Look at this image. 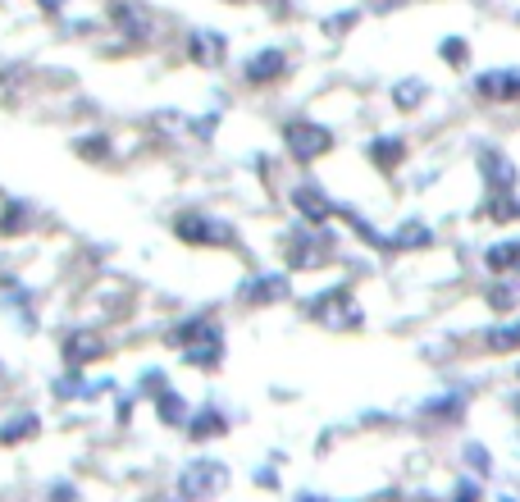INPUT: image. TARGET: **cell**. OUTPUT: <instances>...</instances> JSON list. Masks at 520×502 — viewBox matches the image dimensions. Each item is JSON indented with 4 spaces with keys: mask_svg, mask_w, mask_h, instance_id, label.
Here are the masks:
<instances>
[{
    "mask_svg": "<svg viewBox=\"0 0 520 502\" xmlns=\"http://www.w3.org/2000/svg\"><path fill=\"white\" fill-rule=\"evenodd\" d=\"M228 484V471L219 466V461H192V466L178 475V493L183 498H210V493H219Z\"/></svg>",
    "mask_w": 520,
    "mask_h": 502,
    "instance_id": "1",
    "label": "cell"
},
{
    "mask_svg": "<svg viewBox=\"0 0 520 502\" xmlns=\"http://www.w3.org/2000/svg\"><path fill=\"white\" fill-rule=\"evenodd\" d=\"M284 142L297 160H315L319 151H329V133L319 128V124H288L284 128Z\"/></svg>",
    "mask_w": 520,
    "mask_h": 502,
    "instance_id": "2",
    "label": "cell"
},
{
    "mask_svg": "<svg viewBox=\"0 0 520 502\" xmlns=\"http://www.w3.org/2000/svg\"><path fill=\"white\" fill-rule=\"evenodd\" d=\"M178 238L183 243H219V247H228L233 243V228H224V224H215V219H202V215H187V219H178Z\"/></svg>",
    "mask_w": 520,
    "mask_h": 502,
    "instance_id": "3",
    "label": "cell"
},
{
    "mask_svg": "<svg viewBox=\"0 0 520 502\" xmlns=\"http://www.w3.org/2000/svg\"><path fill=\"white\" fill-rule=\"evenodd\" d=\"M475 92L489 101H520V69H498V73H479Z\"/></svg>",
    "mask_w": 520,
    "mask_h": 502,
    "instance_id": "4",
    "label": "cell"
},
{
    "mask_svg": "<svg viewBox=\"0 0 520 502\" xmlns=\"http://www.w3.org/2000/svg\"><path fill=\"white\" fill-rule=\"evenodd\" d=\"M310 311H315V320H325V325H334V329L361 325V311L343 306V288H334V292H325V297H315V301H310Z\"/></svg>",
    "mask_w": 520,
    "mask_h": 502,
    "instance_id": "5",
    "label": "cell"
},
{
    "mask_svg": "<svg viewBox=\"0 0 520 502\" xmlns=\"http://www.w3.org/2000/svg\"><path fill=\"white\" fill-rule=\"evenodd\" d=\"M284 69H288V55H284V51H260L243 73H247V83H269V78H278Z\"/></svg>",
    "mask_w": 520,
    "mask_h": 502,
    "instance_id": "6",
    "label": "cell"
},
{
    "mask_svg": "<svg viewBox=\"0 0 520 502\" xmlns=\"http://www.w3.org/2000/svg\"><path fill=\"white\" fill-rule=\"evenodd\" d=\"M293 206L306 215V219H329V197H325V192H315V187H297L293 192Z\"/></svg>",
    "mask_w": 520,
    "mask_h": 502,
    "instance_id": "7",
    "label": "cell"
},
{
    "mask_svg": "<svg viewBox=\"0 0 520 502\" xmlns=\"http://www.w3.org/2000/svg\"><path fill=\"white\" fill-rule=\"evenodd\" d=\"M192 60L196 64H219L224 60V37L219 32H196L192 37Z\"/></svg>",
    "mask_w": 520,
    "mask_h": 502,
    "instance_id": "8",
    "label": "cell"
},
{
    "mask_svg": "<svg viewBox=\"0 0 520 502\" xmlns=\"http://www.w3.org/2000/svg\"><path fill=\"white\" fill-rule=\"evenodd\" d=\"M479 165H484V174H489V183H493V187H511V183H516L511 160H507V156H498V151H484V156H479Z\"/></svg>",
    "mask_w": 520,
    "mask_h": 502,
    "instance_id": "9",
    "label": "cell"
},
{
    "mask_svg": "<svg viewBox=\"0 0 520 502\" xmlns=\"http://www.w3.org/2000/svg\"><path fill=\"white\" fill-rule=\"evenodd\" d=\"M64 352H69L73 366H87L92 357H101V342H96L92 333H73V338L64 342Z\"/></svg>",
    "mask_w": 520,
    "mask_h": 502,
    "instance_id": "10",
    "label": "cell"
},
{
    "mask_svg": "<svg viewBox=\"0 0 520 502\" xmlns=\"http://www.w3.org/2000/svg\"><path fill=\"white\" fill-rule=\"evenodd\" d=\"M284 292H288V279L265 275V284H247L243 288V301H269V297H284Z\"/></svg>",
    "mask_w": 520,
    "mask_h": 502,
    "instance_id": "11",
    "label": "cell"
},
{
    "mask_svg": "<svg viewBox=\"0 0 520 502\" xmlns=\"http://www.w3.org/2000/svg\"><path fill=\"white\" fill-rule=\"evenodd\" d=\"M489 347H493V352L520 347V320H516V325H502V329H489Z\"/></svg>",
    "mask_w": 520,
    "mask_h": 502,
    "instance_id": "12",
    "label": "cell"
},
{
    "mask_svg": "<svg viewBox=\"0 0 520 502\" xmlns=\"http://www.w3.org/2000/svg\"><path fill=\"white\" fill-rule=\"evenodd\" d=\"M392 96H397V105H402V110H411V105H420L425 83H420V78H411V83H397V87H392Z\"/></svg>",
    "mask_w": 520,
    "mask_h": 502,
    "instance_id": "13",
    "label": "cell"
},
{
    "mask_svg": "<svg viewBox=\"0 0 520 502\" xmlns=\"http://www.w3.org/2000/svg\"><path fill=\"white\" fill-rule=\"evenodd\" d=\"M37 430V416H19V420H10L5 430H0V443H19L23 434H32Z\"/></svg>",
    "mask_w": 520,
    "mask_h": 502,
    "instance_id": "14",
    "label": "cell"
},
{
    "mask_svg": "<svg viewBox=\"0 0 520 502\" xmlns=\"http://www.w3.org/2000/svg\"><path fill=\"white\" fill-rule=\"evenodd\" d=\"M192 434H196V439L224 434V416H219V411H202V416H196V424H192Z\"/></svg>",
    "mask_w": 520,
    "mask_h": 502,
    "instance_id": "15",
    "label": "cell"
},
{
    "mask_svg": "<svg viewBox=\"0 0 520 502\" xmlns=\"http://www.w3.org/2000/svg\"><path fill=\"white\" fill-rule=\"evenodd\" d=\"M370 156H375L379 165H397V160H402V142H388V137H384V142L370 146Z\"/></svg>",
    "mask_w": 520,
    "mask_h": 502,
    "instance_id": "16",
    "label": "cell"
},
{
    "mask_svg": "<svg viewBox=\"0 0 520 502\" xmlns=\"http://www.w3.org/2000/svg\"><path fill=\"white\" fill-rule=\"evenodd\" d=\"M114 19L124 23L128 32H137V37H146V32H151V28H146V14H133V10H114Z\"/></svg>",
    "mask_w": 520,
    "mask_h": 502,
    "instance_id": "17",
    "label": "cell"
},
{
    "mask_svg": "<svg viewBox=\"0 0 520 502\" xmlns=\"http://www.w3.org/2000/svg\"><path fill=\"white\" fill-rule=\"evenodd\" d=\"M466 55H470V46L461 42V37H448V42H443V60L448 64H466Z\"/></svg>",
    "mask_w": 520,
    "mask_h": 502,
    "instance_id": "18",
    "label": "cell"
},
{
    "mask_svg": "<svg viewBox=\"0 0 520 502\" xmlns=\"http://www.w3.org/2000/svg\"><path fill=\"white\" fill-rule=\"evenodd\" d=\"M397 243H402V247H425V243H429V234H425L420 224H411V228H402V238H397Z\"/></svg>",
    "mask_w": 520,
    "mask_h": 502,
    "instance_id": "19",
    "label": "cell"
},
{
    "mask_svg": "<svg viewBox=\"0 0 520 502\" xmlns=\"http://www.w3.org/2000/svg\"><path fill=\"white\" fill-rule=\"evenodd\" d=\"M160 416H165V420H183V402L178 398H160Z\"/></svg>",
    "mask_w": 520,
    "mask_h": 502,
    "instance_id": "20",
    "label": "cell"
},
{
    "mask_svg": "<svg viewBox=\"0 0 520 502\" xmlns=\"http://www.w3.org/2000/svg\"><path fill=\"white\" fill-rule=\"evenodd\" d=\"M470 466L475 471H489V452L484 448H470Z\"/></svg>",
    "mask_w": 520,
    "mask_h": 502,
    "instance_id": "21",
    "label": "cell"
},
{
    "mask_svg": "<svg viewBox=\"0 0 520 502\" xmlns=\"http://www.w3.org/2000/svg\"><path fill=\"white\" fill-rule=\"evenodd\" d=\"M457 502H479V489H475V484H461V493H457Z\"/></svg>",
    "mask_w": 520,
    "mask_h": 502,
    "instance_id": "22",
    "label": "cell"
},
{
    "mask_svg": "<svg viewBox=\"0 0 520 502\" xmlns=\"http://www.w3.org/2000/svg\"><path fill=\"white\" fill-rule=\"evenodd\" d=\"M55 502H73V489H69V484H60V489H55Z\"/></svg>",
    "mask_w": 520,
    "mask_h": 502,
    "instance_id": "23",
    "label": "cell"
},
{
    "mask_svg": "<svg viewBox=\"0 0 520 502\" xmlns=\"http://www.w3.org/2000/svg\"><path fill=\"white\" fill-rule=\"evenodd\" d=\"M37 5H46V10H60V5H64V0H37Z\"/></svg>",
    "mask_w": 520,
    "mask_h": 502,
    "instance_id": "24",
    "label": "cell"
},
{
    "mask_svg": "<svg viewBox=\"0 0 520 502\" xmlns=\"http://www.w3.org/2000/svg\"><path fill=\"white\" fill-rule=\"evenodd\" d=\"M301 502H310V498H301Z\"/></svg>",
    "mask_w": 520,
    "mask_h": 502,
    "instance_id": "25",
    "label": "cell"
}]
</instances>
